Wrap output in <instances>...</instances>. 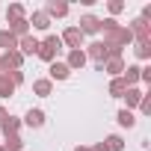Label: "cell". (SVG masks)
Listing matches in <instances>:
<instances>
[{"instance_id":"obj_1","label":"cell","mask_w":151,"mask_h":151,"mask_svg":"<svg viewBox=\"0 0 151 151\" xmlns=\"http://www.w3.org/2000/svg\"><path fill=\"white\" fill-rule=\"evenodd\" d=\"M98 33H104V45H107L110 50H122V47L133 45V36H130V30H127V27H122L116 18H104Z\"/></svg>"},{"instance_id":"obj_2","label":"cell","mask_w":151,"mask_h":151,"mask_svg":"<svg viewBox=\"0 0 151 151\" xmlns=\"http://www.w3.org/2000/svg\"><path fill=\"white\" fill-rule=\"evenodd\" d=\"M24 65V56L18 50H9V53H0V74H9V71H21Z\"/></svg>"},{"instance_id":"obj_3","label":"cell","mask_w":151,"mask_h":151,"mask_svg":"<svg viewBox=\"0 0 151 151\" xmlns=\"http://www.w3.org/2000/svg\"><path fill=\"white\" fill-rule=\"evenodd\" d=\"M59 39H62V45H68L71 50H83V47H86V36H83L77 27H68Z\"/></svg>"},{"instance_id":"obj_4","label":"cell","mask_w":151,"mask_h":151,"mask_svg":"<svg viewBox=\"0 0 151 151\" xmlns=\"http://www.w3.org/2000/svg\"><path fill=\"white\" fill-rule=\"evenodd\" d=\"M127 30H130L133 42H151V24H148V21H142V18H133Z\"/></svg>"},{"instance_id":"obj_5","label":"cell","mask_w":151,"mask_h":151,"mask_svg":"<svg viewBox=\"0 0 151 151\" xmlns=\"http://www.w3.org/2000/svg\"><path fill=\"white\" fill-rule=\"evenodd\" d=\"M83 36H95L98 30H101V18L98 15H92V12H86L83 18H80V27H77Z\"/></svg>"},{"instance_id":"obj_6","label":"cell","mask_w":151,"mask_h":151,"mask_svg":"<svg viewBox=\"0 0 151 151\" xmlns=\"http://www.w3.org/2000/svg\"><path fill=\"white\" fill-rule=\"evenodd\" d=\"M47 18H65L68 15V3H62V0H47V6L42 9Z\"/></svg>"},{"instance_id":"obj_7","label":"cell","mask_w":151,"mask_h":151,"mask_svg":"<svg viewBox=\"0 0 151 151\" xmlns=\"http://www.w3.org/2000/svg\"><path fill=\"white\" fill-rule=\"evenodd\" d=\"M101 71L110 74V80H113V77H122V71H124V59H122V56H113V59H107V62L101 65Z\"/></svg>"},{"instance_id":"obj_8","label":"cell","mask_w":151,"mask_h":151,"mask_svg":"<svg viewBox=\"0 0 151 151\" xmlns=\"http://www.w3.org/2000/svg\"><path fill=\"white\" fill-rule=\"evenodd\" d=\"M47 71H50V77H47L50 83H53V80H68V74H71V68H68L65 62H59V59H53Z\"/></svg>"},{"instance_id":"obj_9","label":"cell","mask_w":151,"mask_h":151,"mask_svg":"<svg viewBox=\"0 0 151 151\" xmlns=\"http://www.w3.org/2000/svg\"><path fill=\"white\" fill-rule=\"evenodd\" d=\"M39 50V39L36 36H24V39H18V53L21 56H33Z\"/></svg>"},{"instance_id":"obj_10","label":"cell","mask_w":151,"mask_h":151,"mask_svg":"<svg viewBox=\"0 0 151 151\" xmlns=\"http://www.w3.org/2000/svg\"><path fill=\"white\" fill-rule=\"evenodd\" d=\"M89 59H86V53L83 50H68V59H65V65L71 68V71H77V68H83Z\"/></svg>"},{"instance_id":"obj_11","label":"cell","mask_w":151,"mask_h":151,"mask_svg":"<svg viewBox=\"0 0 151 151\" xmlns=\"http://www.w3.org/2000/svg\"><path fill=\"white\" fill-rule=\"evenodd\" d=\"M139 71H142V65H124V71H122V80L127 83V89H130V86H136V80H139Z\"/></svg>"},{"instance_id":"obj_12","label":"cell","mask_w":151,"mask_h":151,"mask_svg":"<svg viewBox=\"0 0 151 151\" xmlns=\"http://www.w3.org/2000/svg\"><path fill=\"white\" fill-rule=\"evenodd\" d=\"M9 33H12L15 39H24V36H30V21H27V18H21V21H12V24H9Z\"/></svg>"},{"instance_id":"obj_13","label":"cell","mask_w":151,"mask_h":151,"mask_svg":"<svg viewBox=\"0 0 151 151\" xmlns=\"http://www.w3.org/2000/svg\"><path fill=\"white\" fill-rule=\"evenodd\" d=\"M0 47H3V53H9V50H18V39H15L9 30H0Z\"/></svg>"},{"instance_id":"obj_14","label":"cell","mask_w":151,"mask_h":151,"mask_svg":"<svg viewBox=\"0 0 151 151\" xmlns=\"http://www.w3.org/2000/svg\"><path fill=\"white\" fill-rule=\"evenodd\" d=\"M142 95H145L142 89H136V86H130V89H127V92L122 95V98L127 101V107H124V110H130V107H139V101H142Z\"/></svg>"},{"instance_id":"obj_15","label":"cell","mask_w":151,"mask_h":151,"mask_svg":"<svg viewBox=\"0 0 151 151\" xmlns=\"http://www.w3.org/2000/svg\"><path fill=\"white\" fill-rule=\"evenodd\" d=\"M33 92H36L39 98H47V95L53 92V83H50L47 77H42V80H36V83H33Z\"/></svg>"},{"instance_id":"obj_16","label":"cell","mask_w":151,"mask_h":151,"mask_svg":"<svg viewBox=\"0 0 151 151\" xmlns=\"http://www.w3.org/2000/svg\"><path fill=\"white\" fill-rule=\"evenodd\" d=\"M24 124H27V127H42V124H45V113H42V110H30V113L24 116Z\"/></svg>"},{"instance_id":"obj_17","label":"cell","mask_w":151,"mask_h":151,"mask_svg":"<svg viewBox=\"0 0 151 151\" xmlns=\"http://www.w3.org/2000/svg\"><path fill=\"white\" fill-rule=\"evenodd\" d=\"M0 130H3V136H12V133H18V130H21V119L9 116V119L3 122V127H0Z\"/></svg>"},{"instance_id":"obj_18","label":"cell","mask_w":151,"mask_h":151,"mask_svg":"<svg viewBox=\"0 0 151 151\" xmlns=\"http://www.w3.org/2000/svg\"><path fill=\"white\" fill-rule=\"evenodd\" d=\"M21 18H27V15H24V6H21V3H9V9H6V21L12 24V21H21Z\"/></svg>"},{"instance_id":"obj_19","label":"cell","mask_w":151,"mask_h":151,"mask_svg":"<svg viewBox=\"0 0 151 151\" xmlns=\"http://www.w3.org/2000/svg\"><path fill=\"white\" fill-rule=\"evenodd\" d=\"M27 21H30L36 30H47V27H50V18H47L45 12H33V18H27Z\"/></svg>"},{"instance_id":"obj_20","label":"cell","mask_w":151,"mask_h":151,"mask_svg":"<svg viewBox=\"0 0 151 151\" xmlns=\"http://www.w3.org/2000/svg\"><path fill=\"white\" fill-rule=\"evenodd\" d=\"M36 56H39V59H45V62L50 65V62L56 59V50H53V47H47L45 42H39V50H36Z\"/></svg>"},{"instance_id":"obj_21","label":"cell","mask_w":151,"mask_h":151,"mask_svg":"<svg viewBox=\"0 0 151 151\" xmlns=\"http://www.w3.org/2000/svg\"><path fill=\"white\" fill-rule=\"evenodd\" d=\"M124 92H127V83H124L122 77H113V80H110V95H113V98H122Z\"/></svg>"},{"instance_id":"obj_22","label":"cell","mask_w":151,"mask_h":151,"mask_svg":"<svg viewBox=\"0 0 151 151\" xmlns=\"http://www.w3.org/2000/svg\"><path fill=\"white\" fill-rule=\"evenodd\" d=\"M133 53L139 59H151V42H133Z\"/></svg>"},{"instance_id":"obj_23","label":"cell","mask_w":151,"mask_h":151,"mask_svg":"<svg viewBox=\"0 0 151 151\" xmlns=\"http://www.w3.org/2000/svg\"><path fill=\"white\" fill-rule=\"evenodd\" d=\"M116 119H119V124H122V127H133V124H136L133 110H119V116H116Z\"/></svg>"},{"instance_id":"obj_24","label":"cell","mask_w":151,"mask_h":151,"mask_svg":"<svg viewBox=\"0 0 151 151\" xmlns=\"http://www.w3.org/2000/svg\"><path fill=\"white\" fill-rule=\"evenodd\" d=\"M12 92H15V86L9 80V74H0V98H9Z\"/></svg>"},{"instance_id":"obj_25","label":"cell","mask_w":151,"mask_h":151,"mask_svg":"<svg viewBox=\"0 0 151 151\" xmlns=\"http://www.w3.org/2000/svg\"><path fill=\"white\" fill-rule=\"evenodd\" d=\"M3 148H9V151H24V139H21L18 133H12V136H6Z\"/></svg>"},{"instance_id":"obj_26","label":"cell","mask_w":151,"mask_h":151,"mask_svg":"<svg viewBox=\"0 0 151 151\" xmlns=\"http://www.w3.org/2000/svg\"><path fill=\"white\" fill-rule=\"evenodd\" d=\"M104 145H107L110 151H124V139H122V136H116V133H113V136H107V139H104Z\"/></svg>"},{"instance_id":"obj_27","label":"cell","mask_w":151,"mask_h":151,"mask_svg":"<svg viewBox=\"0 0 151 151\" xmlns=\"http://www.w3.org/2000/svg\"><path fill=\"white\" fill-rule=\"evenodd\" d=\"M139 113H142V116L151 113V95H142V101H139Z\"/></svg>"},{"instance_id":"obj_28","label":"cell","mask_w":151,"mask_h":151,"mask_svg":"<svg viewBox=\"0 0 151 151\" xmlns=\"http://www.w3.org/2000/svg\"><path fill=\"white\" fill-rule=\"evenodd\" d=\"M9 80H12V86H21L27 77H24V71H9Z\"/></svg>"},{"instance_id":"obj_29","label":"cell","mask_w":151,"mask_h":151,"mask_svg":"<svg viewBox=\"0 0 151 151\" xmlns=\"http://www.w3.org/2000/svg\"><path fill=\"white\" fill-rule=\"evenodd\" d=\"M119 12H124V3L122 0H110V15H119Z\"/></svg>"},{"instance_id":"obj_30","label":"cell","mask_w":151,"mask_h":151,"mask_svg":"<svg viewBox=\"0 0 151 151\" xmlns=\"http://www.w3.org/2000/svg\"><path fill=\"white\" fill-rule=\"evenodd\" d=\"M139 80H142V83H151V65H142V71H139Z\"/></svg>"},{"instance_id":"obj_31","label":"cell","mask_w":151,"mask_h":151,"mask_svg":"<svg viewBox=\"0 0 151 151\" xmlns=\"http://www.w3.org/2000/svg\"><path fill=\"white\" fill-rule=\"evenodd\" d=\"M89 151H110V148H107V145H104V142H95V145H92V148H89Z\"/></svg>"},{"instance_id":"obj_32","label":"cell","mask_w":151,"mask_h":151,"mask_svg":"<svg viewBox=\"0 0 151 151\" xmlns=\"http://www.w3.org/2000/svg\"><path fill=\"white\" fill-rule=\"evenodd\" d=\"M9 119V113H6V107H0V127H3V122Z\"/></svg>"},{"instance_id":"obj_33","label":"cell","mask_w":151,"mask_h":151,"mask_svg":"<svg viewBox=\"0 0 151 151\" xmlns=\"http://www.w3.org/2000/svg\"><path fill=\"white\" fill-rule=\"evenodd\" d=\"M74 151H89V148H86V145H77V148H74Z\"/></svg>"},{"instance_id":"obj_34","label":"cell","mask_w":151,"mask_h":151,"mask_svg":"<svg viewBox=\"0 0 151 151\" xmlns=\"http://www.w3.org/2000/svg\"><path fill=\"white\" fill-rule=\"evenodd\" d=\"M0 151H9V148H3V145H0Z\"/></svg>"}]
</instances>
